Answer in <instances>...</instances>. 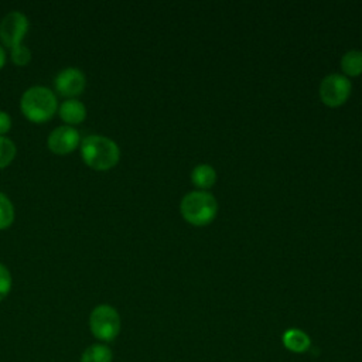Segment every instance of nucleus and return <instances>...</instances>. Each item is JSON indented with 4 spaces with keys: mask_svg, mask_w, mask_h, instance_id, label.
I'll use <instances>...</instances> for the list:
<instances>
[{
    "mask_svg": "<svg viewBox=\"0 0 362 362\" xmlns=\"http://www.w3.org/2000/svg\"><path fill=\"white\" fill-rule=\"evenodd\" d=\"M81 154L85 163L95 170H109L120 158V148L112 139L90 134L82 140Z\"/></svg>",
    "mask_w": 362,
    "mask_h": 362,
    "instance_id": "nucleus-1",
    "label": "nucleus"
},
{
    "mask_svg": "<svg viewBox=\"0 0 362 362\" xmlns=\"http://www.w3.org/2000/svg\"><path fill=\"white\" fill-rule=\"evenodd\" d=\"M180 211L188 223L206 226L218 214V202L215 197L206 191H191L181 199Z\"/></svg>",
    "mask_w": 362,
    "mask_h": 362,
    "instance_id": "nucleus-2",
    "label": "nucleus"
},
{
    "mask_svg": "<svg viewBox=\"0 0 362 362\" xmlns=\"http://www.w3.org/2000/svg\"><path fill=\"white\" fill-rule=\"evenodd\" d=\"M20 109L33 122L48 120L57 110V96L47 86H30L21 96Z\"/></svg>",
    "mask_w": 362,
    "mask_h": 362,
    "instance_id": "nucleus-3",
    "label": "nucleus"
},
{
    "mask_svg": "<svg viewBox=\"0 0 362 362\" xmlns=\"http://www.w3.org/2000/svg\"><path fill=\"white\" fill-rule=\"evenodd\" d=\"M89 328L95 338L109 342L120 332V315L109 304L96 305L89 315Z\"/></svg>",
    "mask_w": 362,
    "mask_h": 362,
    "instance_id": "nucleus-4",
    "label": "nucleus"
},
{
    "mask_svg": "<svg viewBox=\"0 0 362 362\" xmlns=\"http://www.w3.org/2000/svg\"><path fill=\"white\" fill-rule=\"evenodd\" d=\"M351 90L352 83L345 75L331 74L320 85V99L328 107H339L348 100Z\"/></svg>",
    "mask_w": 362,
    "mask_h": 362,
    "instance_id": "nucleus-5",
    "label": "nucleus"
},
{
    "mask_svg": "<svg viewBox=\"0 0 362 362\" xmlns=\"http://www.w3.org/2000/svg\"><path fill=\"white\" fill-rule=\"evenodd\" d=\"M28 30V18L24 13L14 10L8 11L0 21V40L4 45L13 48L21 44L23 37Z\"/></svg>",
    "mask_w": 362,
    "mask_h": 362,
    "instance_id": "nucleus-6",
    "label": "nucleus"
},
{
    "mask_svg": "<svg viewBox=\"0 0 362 362\" xmlns=\"http://www.w3.org/2000/svg\"><path fill=\"white\" fill-rule=\"evenodd\" d=\"M86 79L81 69L75 66H68L59 71L55 76L54 85L57 90L64 96H75L81 93L85 88Z\"/></svg>",
    "mask_w": 362,
    "mask_h": 362,
    "instance_id": "nucleus-7",
    "label": "nucleus"
},
{
    "mask_svg": "<svg viewBox=\"0 0 362 362\" xmlns=\"http://www.w3.org/2000/svg\"><path fill=\"white\" fill-rule=\"evenodd\" d=\"M79 143V133L75 127L62 124L55 127L48 136V147L57 154L72 151Z\"/></svg>",
    "mask_w": 362,
    "mask_h": 362,
    "instance_id": "nucleus-8",
    "label": "nucleus"
},
{
    "mask_svg": "<svg viewBox=\"0 0 362 362\" xmlns=\"http://www.w3.org/2000/svg\"><path fill=\"white\" fill-rule=\"evenodd\" d=\"M59 116L69 124L81 123L86 116V107L78 99H66L59 106Z\"/></svg>",
    "mask_w": 362,
    "mask_h": 362,
    "instance_id": "nucleus-9",
    "label": "nucleus"
},
{
    "mask_svg": "<svg viewBox=\"0 0 362 362\" xmlns=\"http://www.w3.org/2000/svg\"><path fill=\"white\" fill-rule=\"evenodd\" d=\"M283 345L290 349L291 352H297V354H301V352H305L310 345H311V339L310 337L298 329V328H290L287 329L284 334H283Z\"/></svg>",
    "mask_w": 362,
    "mask_h": 362,
    "instance_id": "nucleus-10",
    "label": "nucleus"
},
{
    "mask_svg": "<svg viewBox=\"0 0 362 362\" xmlns=\"http://www.w3.org/2000/svg\"><path fill=\"white\" fill-rule=\"evenodd\" d=\"M191 181L195 187L201 188V191L211 188L216 181V171L209 164H199L194 167L191 173Z\"/></svg>",
    "mask_w": 362,
    "mask_h": 362,
    "instance_id": "nucleus-11",
    "label": "nucleus"
},
{
    "mask_svg": "<svg viewBox=\"0 0 362 362\" xmlns=\"http://www.w3.org/2000/svg\"><path fill=\"white\" fill-rule=\"evenodd\" d=\"M341 69L346 76H359L362 74V51L351 49L341 58Z\"/></svg>",
    "mask_w": 362,
    "mask_h": 362,
    "instance_id": "nucleus-12",
    "label": "nucleus"
},
{
    "mask_svg": "<svg viewBox=\"0 0 362 362\" xmlns=\"http://www.w3.org/2000/svg\"><path fill=\"white\" fill-rule=\"evenodd\" d=\"M112 349L103 344H93L88 346L81 356V362H112Z\"/></svg>",
    "mask_w": 362,
    "mask_h": 362,
    "instance_id": "nucleus-13",
    "label": "nucleus"
},
{
    "mask_svg": "<svg viewBox=\"0 0 362 362\" xmlns=\"http://www.w3.org/2000/svg\"><path fill=\"white\" fill-rule=\"evenodd\" d=\"M14 219V206L8 197L0 192V229H6Z\"/></svg>",
    "mask_w": 362,
    "mask_h": 362,
    "instance_id": "nucleus-14",
    "label": "nucleus"
},
{
    "mask_svg": "<svg viewBox=\"0 0 362 362\" xmlns=\"http://www.w3.org/2000/svg\"><path fill=\"white\" fill-rule=\"evenodd\" d=\"M16 156V144L8 137L0 136V168L8 165Z\"/></svg>",
    "mask_w": 362,
    "mask_h": 362,
    "instance_id": "nucleus-15",
    "label": "nucleus"
},
{
    "mask_svg": "<svg viewBox=\"0 0 362 362\" xmlns=\"http://www.w3.org/2000/svg\"><path fill=\"white\" fill-rule=\"evenodd\" d=\"M11 59L17 65H25L31 59V51L25 45L18 44L11 48Z\"/></svg>",
    "mask_w": 362,
    "mask_h": 362,
    "instance_id": "nucleus-16",
    "label": "nucleus"
},
{
    "mask_svg": "<svg viewBox=\"0 0 362 362\" xmlns=\"http://www.w3.org/2000/svg\"><path fill=\"white\" fill-rule=\"evenodd\" d=\"M11 290V274L8 269L0 263V301L10 293Z\"/></svg>",
    "mask_w": 362,
    "mask_h": 362,
    "instance_id": "nucleus-17",
    "label": "nucleus"
},
{
    "mask_svg": "<svg viewBox=\"0 0 362 362\" xmlns=\"http://www.w3.org/2000/svg\"><path fill=\"white\" fill-rule=\"evenodd\" d=\"M10 127H11V117L8 116L7 112L0 110V134L7 133Z\"/></svg>",
    "mask_w": 362,
    "mask_h": 362,
    "instance_id": "nucleus-18",
    "label": "nucleus"
},
{
    "mask_svg": "<svg viewBox=\"0 0 362 362\" xmlns=\"http://www.w3.org/2000/svg\"><path fill=\"white\" fill-rule=\"evenodd\" d=\"M4 62H6V52H4L3 47L0 45V68L4 65Z\"/></svg>",
    "mask_w": 362,
    "mask_h": 362,
    "instance_id": "nucleus-19",
    "label": "nucleus"
}]
</instances>
